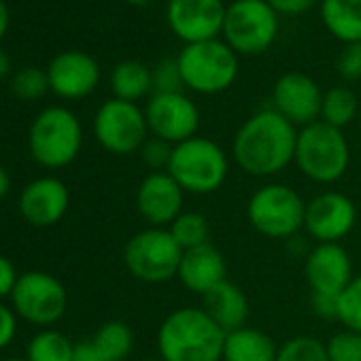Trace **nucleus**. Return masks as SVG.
Segmentation results:
<instances>
[{
    "label": "nucleus",
    "instance_id": "obj_28",
    "mask_svg": "<svg viewBox=\"0 0 361 361\" xmlns=\"http://www.w3.org/2000/svg\"><path fill=\"white\" fill-rule=\"evenodd\" d=\"M168 230L183 251H190V249L211 243L209 240L211 224H209L207 215H202L198 211H183L168 226Z\"/></svg>",
    "mask_w": 361,
    "mask_h": 361
},
{
    "label": "nucleus",
    "instance_id": "obj_22",
    "mask_svg": "<svg viewBox=\"0 0 361 361\" xmlns=\"http://www.w3.org/2000/svg\"><path fill=\"white\" fill-rule=\"evenodd\" d=\"M279 344L257 327H238L226 334L221 361H274Z\"/></svg>",
    "mask_w": 361,
    "mask_h": 361
},
{
    "label": "nucleus",
    "instance_id": "obj_18",
    "mask_svg": "<svg viewBox=\"0 0 361 361\" xmlns=\"http://www.w3.org/2000/svg\"><path fill=\"white\" fill-rule=\"evenodd\" d=\"M304 257V274L312 293L340 295L355 276L350 255L338 243L314 245Z\"/></svg>",
    "mask_w": 361,
    "mask_h": 361
},
{
    "label": "nucleus",
    "instance_id": "obj_29",
    "mask_svg": "<svg viewBox=\"0 0 361 361\" xmlns=\"http://www.w3.org/2000/svg\"><path fill=\"white\" fill-rule=\"evenodd\" d=\"M274 361H329L325 342L314 336H293L279 346Z\"/></svg>",
    "mask_w": 361,
    "mask_h": 361
},
{
    "label": "nucleus",
    "instance_id": "obj_12",
    "mask_svg": "<svg viewBox=\"0 0 361 361\" xmlns=\"http://www.w3.org/2000/svg\"><path fill=\"white\" fill-rule=\"evenodd\" d=\"M149 134L170 145H178L198 136L200 109L185 94H151L145 104Z\"/></svg>",
    "mask_w": 361,
    "mask_h": 361
},
{
    "label": "nucleus",
    "instance_id": "obj_37",
    "mask_svg": "<svg viewBox=\"0 0 361 361\" xmlns=\"http://www.w3.org/2000/svg\"><path fill=\"white\" fill-rule=\"evenodd\" d=\"M266 3L281 16L285 18H298V16H304L308 9L314 7L317 0H266Z\"/></svg>",
    "mask_w": 361,
    "mask_h": 361
},
{
    "label": "nucleus",
    "instance_id": "obj_47",
    "mask_svg": "<svg viewBox=\"0 0 361 361\" xmlns=\"http://www.w3.org/2000/svg\"><path fill=\"white\" fill-rule=\"evenodd\" d=\"M232 3H234V0H232Z\"/></svg>",
    "mask_w": 361,
    "mask_h": 361
},
{
    "label": "nucleus",
    "instance_id": "obj_15",
    "mask_svg": "<svg viewBox=\"0 0 361 361\" xmlns=\"http://www.w3.org/2000/svg\"><path fill=\"white\" fill-rule=\"evenodd\" d=\"M321 106L323 92L312 77L291 71L276 79L272 87V109L298 130L319 121Z\"/></svg>",
    "mask_w": 361,
    "mask_h": 361
},
{
    "label": "nucleus",
    "instance_id": "obj_38",
    "mask_svg": "<svg viewBox=\"0 0 361 361\" xmlns=\"http://www.w3.org/2000/svg\"><path fill=\"white\" fill-rule=\"evenodd\" d=\"M312 310L317 317L327 321H338V295L327 293H312Z\"/></svg>",
    "mask_w": 361,
    "mask_h": 361
},
{
    "label": "nucleus",
    "instance_id": "obj_34",
    "mask_svg": "<svg viewBox=\"0 0 361 361\" xmlns=\"http://www.w3.org/2000/svg\"><path fill=\"white\" fill-rule=\"evenodd\" d=\"M172 149L174 145L161 140V138H155V136H149L145 140V145L140 147V157L145 161V166L151 170V172H166L168 166H170V157H172Z\"/></svg>",
    "mask_w": 361,
    "mask_h": 361
},
{
    "label": "nucleus",
    "instance_id": "obj_30",
    "mask_svg": "<svg viewBox=\"0 0 361 361\" xmlns=\"http://www.w3.org/2000/svg\"><path fill=\"white\" fill-rule=\"evenodd\" d=\"M11 92L16 94V98L24 100V102L41 100L49 92L47 71H41L37 66H26V68L18 71L11 79Z\"/></svg>",
    "mask_w": 361,
    "mask_h": 361
},
{
    "label": "nucleus",
    "instance_id": "obj_46",
    "mask_svg": "<svg viewBox=\"0 0 361 361\" xmlns=\"http://www.w3.org/2000/svg\"><path fill=\"white\" fill-rule=\"evenodd\" d=\"M151 361H164V359H161V357H159V359H151Z\"/></svg>",
    "mask_w": 361,
    "mask_h": 361
},
{
    "label": "nucleus",
    "instance_id": "obj_20",
    "mask_svg": "<svg viewBox=\"0 0 361 361\" xmlns=\"http://www.w3.org/2000/svg\"><path fill=\"white\" fill-rule=\"evenodd\" d=\"M176 279L188 291H192L196 295H207L213 287L228 281L226 257L211 243L190 249V251H183Z\"/></svg>",
    "mask_w": 361,
    "mask_h": 361
},
{
    "label": "nucleus",
    "instance_id": "obj_43",
    "mask_svg": "<svg viewBox=\"0 0 361 361\" xmlns=\"http://www.w3.org/2000/svg\"><path fill=\"white\" fill-rule=\"evenodd\" d=\"M9 73H11V58L3 49H0V81L7 79Z\"/></svg>",
    "mask_w": 361,
    "mask_h": 361
},
{
    "label": "nucleus",
    "instance_id": "obj_26",
    "mask_svg": "<svg viewBox=\"0 0 361 361\" xmlns=\"http://www.w3.org/2000/svg\"><path fill=\"white\" fill-rule=\"evenodd\" d=\"M359 111V102L353 90L336 85L331 90H327L323 94V106H321V121L344 130L346 126H350L357 117Z\"/></svg>",
    "mask_w": 361,
    "mask_h": 361
},
{
    "label": "nucleus",
    "instance_id": "obj_4",
    "mask_svg": "<svg viewBox=\"0 0 361 361\" xmlns=\"http://www.w3.org/2000/svg\"><path fill=\"white\" fill-rule=\"evenodd\" d=\"M293 164L312 183L334 185L346 174L350 164V147L344 130L321 119L300 128Z\"/></svg>",
    "mask_w": 361,
    "mask_h": 361
},
{
    "label": "nucleus",
    "instance_id": "obj_39",
    "mask_svg": "<svg viewBox=\"0 0 361 361\" xmlns=\"http://www.w3.org/2000/svg\"><path fill=\"white\" fill-rule=\"evenodd\" d=\"M18 272L16 266L9 257L0 255V298H7L13 293L16 285H18Z\"/></svg>",
    "mask_w": 361,
    "mask_h": 361
},
{
    "label": "nucleus",
    "instance_id": "obj_8",
    "mask_svg": "<svg viewBox=\"0 0 361 361\" xmlns=\"http://www.w3.org/2000/svg\"><path fill=\"white\" fill-rule=\"evenodd\" d=\"M183 249L172 238L168 228H147L134 234L123 247V264L128 272L151 285L176 279Z\"/></svg>",
    "mask_w": 361,
    "mask_h": 361
},
{
    "label": "nucleus",
    "instance_id": "obj_36",
    "mask_svg": "<svg viewBox=\"0 0 361 361\" xmlns=\"http://www.w3.org/2000/svg\"><path fill=\"white\" fill-rule=\"evenodd\" d=\"M18 334V317L16 310L0 302V350L7 348Z\"/></svg>",
    "mask_w": 361,
    "mask_h": 361
},
{
    "label": "nucleus",
    "instance_id": "obj_3",
    "mask_svg": "<svg viewBox=\"0 0 361 361\" xmlns=\"http://www.w3.org/2000/svg\"><path fill=\"white\" fill-rule=\"evenodd\" d=\"M166 172L185 194L209 196L219 192L228 180L230 155L213 138L194 136L174 145Z\"/></svg>",
    "mask_w": 361,
    "mask_h": 361
},
{
    "label": "nucleus",
    "instance_id": "obj_21",
    "mask_svg": "<svg viewBox=\"0 0 361 361\" xmlns=\"http://www.w3.org/2000/svg\"><path fill=\"white\" fill-rule=\"evenodd\" d=\"M202 308L226 334L245 327L249 319V300L232 281H224L202 295Z\"/></svg>",
    "mask_w": 361,
    "mask_h": 361
},
{
    "label": "nucleus",
    "instance_id": "obj_35",
    "mask_svg": "<svg viewBox=\"0 0 361 361\" xmlns=\"http://www.w3.org/2000/svg\"><path fill=\"white\" fill-rule=\"evenodd\" d=\"M336 71L346 81H359L361 79V43L346 45L340 51V56L336 60Z\"/></svg>",
    "mask_w": 361,
    "mask_h": 361
},
{
    "label": "nucleus",
    "instance_id": "obj_40",
    "mask_svg": "<svg viewBox=\"0 0 361 361\" xmlns=\"http://www.w3.org/2000/svg\"><path fill=\"white\" fill-rule=\"evenodd\" d=\"M73 361H106L100 350L96 348V344L92 340H83L79 344H75V355Z\"/></svg>",
    "mask_w": 361,
    "mask_h": 361
},
{
    "label": "nucleus",
    "instance_id": "obj_7",
    "mask_svg": "<svg viewBox=\"0 0 361 361\" xmlns=\"http://www.w3.org/2000/svg\"><path fill=\"white\" fill-rule=\"evenodd\" d=\"M28 147L32 157L51 170L73 164L83 147V128L79 117L64 106H49L37 115L30 126Z\"/></svg>",
    "mask_w": 361,
    "mask_h": 361
},
{
    "label": "nucleus",
    "instance_id": "obj_27",
    "mask_svg": "<svg viewBox=\"0 0 361 361\" xmlns=\"http://www.w3.org/2000/svg\"><path fill=\"white\" fill-rule=\"evenodd\" d=\"M75 344L58 329H43L30 342L26 350L28 361H73Z\"/></svg>",
    "mask_w": 361,
    "mask_h": 361
},
{
    "label": "nucleus",
    "instance_id": "obj_44",
    "mask_svg": "<svg viewBox=\"0 0 361 361\" xmlns=\"http://www.w3.org/2000/svg\"><path fill=\"white\" fill-rule=\"evenodd\" d=\"M128 5H132V7H147V5H151L153 0H126Z\"/></svg>",
    "mask_w": 361,
    "mask_h": 361
},
{
    "label": "nucleus",
    "instance_id": "obj_6",
    "mask_svg": "<svg viewBox=\"0 0 361 361\" xmlns=\"http://www.w3.org/2000/svg\"><path fill=\"white\" fill-rule=\"evenodd\" d=\"M247 219L255 232L274 240H291L304 230L306 200L285 183H264L247 202Z\"/></svg>",
    "mask_w": 361,
    "mask_h": 361
},
{
    "label": "nucleus",
    "instance_id": "obj_42",
    "mask_svg": "<svg viewBox=\"0 0 361 361\" xmlns=\"http://www.w3.org/2000/svg\"><path fill=\"white\" fill-rule=\"evenodd\" d=\"M9 190H11V176L3 166H0V200L9 194Z\"/></svg>",
    "mask_w": 361,
    "mask_h": 361
},
{
    "label": "nucleus",
    "instance_id": "obj_2",
    "mask_svg": "<svg viewBox=\"0 0 361 361\" xmlns=\"http://www.w3.org/2000/svg\"><path fill=\"white\" fill-rule=\"evenodd\" d=\"M226 331L202 306L174 308L157 329V350L164 361H221Z\"/></svg>",
    "mask_w": 361,
    "mask_h": 361
},
{
    "label": "nucleus",
    "instance_id": "obj_14",
    "mask_svg": "<svg viewBox=\"0 0 361 361\" xmlns=\"http://www.w3.org/2000/svg\"><path fill=\"white\" fill-rule=\"evenodd\" d=\"M357 226V207L342 192H321L306 202L304 232L314 245L342 243Z\"/></svg>",
    "mask_w": 361,
    "mask_h": 361
},
{
    "label": "nucleus",
    "instance_id": "obj_11",
    "mask_svg": "<svg viewBox=\"0 0 361 361\" xmlns=\"http://www.w3.org/2000/svg\"><path fill=\"white\" fill-rule=\"evenodd\" d=\"M13 310L32 325L58 323L68 306V293L64 285L49 272L30 270L20 274L11 293Z\"/></svg>",
    "mask_w": 361,
    "mask_h": 361
},
{
    "label": "nucleus",
    "instance_id": "obj_23",
    "mask_svg": "<svg viewBox=\"0 0 361 361\" xmlns=\"http://www.w3.org/2000/svg\"><path fill=\"white\" fill-rule=\"evenodd\" d=\"M321 20L340 43H361V0H321Z\"/></svg>",
    "mask_w": 361,
    "mask_h": 361
},
{
    "label": "nucleus",
    "instance_id": "obj_16",
    "mask_svg": "<svg viewBox=\"0 0 361 361\" xmlns=\"http://www.w3.org/2000/svg\"><path fill=\"white\" fill-rule=\"evenodd\" d=\"M185 204V192L168 172H149L136 190V209L149 228H168Z\"/></svg>",
    "mask_w": 361,
    "mask_h": 361
},
{
    "label": "nucleus",
    "instance_id": "obj_31",
    "mask_svg": "<svg viewBox=\"0 0 361 361\" xmlns=\"http://www.w3.org/2000/svg\"><path fill=\"white\" fill-rule=\"evenodd\" d=\"M338 323L361 334V272L355 274L338 295Z\"/></svg>",
    "mask_w": 361,
    "mask_h": 361
},
{
    "label": "nucleus",
    "instance_id": "obj_10",
    "mask_svg": "<svg viewBox=\"0 0 361 361\" xmlns=\"http://www.w3.org/2000/svg\"><path fill=\"white\" fill-rule=\"evenodd\" d=\"M94 136L102 149L113 155H130L140 151L151 136L145 109L119 98L106 100L94 117Z\"/></svg>",
    "mask_w": 361,
    "mask_h": 361
},
{
    "label": "nucleus",
    "instance_id": "obj_9",
    "mask_svg": "<svg viewBox=\"0 0 361 361\" xmlns=\"http://www.w3.org/2000/svg\"><path fill=\"white\" fill-rule=\"evenodd\" d=\"M221 35L238 56H259L279 37V13L266 0H234L228 5Z\"/></svg>",
    "mask_w": 361,
    "mask_h": 361
},
{
    "label": "nucleus",
    "instance_id": "obj_5",
    "mask_svg": "<svg viewBox=\"0 0 361 361\" xmlns=\"http://www.w3.org/2000/svg\"><path fill=\"white\" fill-rule=\"evenodd\" d=\"M176 60L185 90L204 96L230 90L240 71L238 54L224 39L185 45L178 51Z\"/></svg>",
    "mask_w": 361,
    "mask_h": 361
},
{
    "label": "nucleus",
    "instance_id": "obj_1",
    "mask_svg": "<svg viewBox=\"0 0 361 361\" xmlns=\"http://www.w3.org/2000/svg\"><path fill=\"white\" fill-rule=\"evenodd\" d=\"M298 128L272 106L253 113L236 130L232 159L249 176L272 178L285 172L295 157Z\"/></svg>",
    "mask_w": 361,
    "mask_h": 361
},
{
    "label": "nucleus",
    "instance_id": "obj_24",
    "mask_svg": "<svg viewBox=\"0 0 361 361\" xmlns=\"http://www.w3.org/2000/svg\"><path fill=\"white\" fill-rule=\"evenodd\" d=\"M111 90L115 98L138 104L153 94V73L138 60H123L111 73Z\"/></svg>",
    "mask_w": 361,
    "mask_h": 361
},
{
    "label": "nucleus",
    "instance_id": "obj_19",
    "mask_svg": "<svg viewBox=\"0 0 361 361\" xmlns=\"http://www.w3.org/2000/svg\"><path fill=\"white\" fill-rule=\"evenodd\" d=\"M68 207V188L56 176H41L20 194V213L35 228H51L60 224Z\"/></svg>",
    "mask_w": 361,
    "mask_h": 361
},
{
    "label": "nucleus",
    "instance_id": "obj_33",
    "mask_svg": "<svg viewBox=\"0 0 361 361\" xmlns=\"http://www.w3.org/2000/svg\"><path fill=\"white\" fill-rule=\"evenodd\" d=\"M151 73H153V94H176L185 90L183 75H180L176 58L159 60L155 68H151Z\"/></svg>",
    "mask_w": 361,
    "mask_h": 361
},
{
    "label": "nucleus",
    "instance_id": "obj_17",
    "mask_svg": "<svg viewBox=\"0 0 361 361\" xmlns=\"http://www.w3.org/2000/svg\"><path fill=\"white\" fill-rule=\"evenodd\" d=\"M100 64L85 51H62L47 66L49 90L64 100L87 98L100 83Z\"/></svg>",
    "mask_w": 361,
    "mask_h": 361
},
{
    "label": "nucleus",
    "instance_id": "obj_13",
    "mask_svg": "<svg viewBox=\"0 0 361 361\" xmlns=\"http://www.w3.org/2000/svg\"><path fill=\"white\" fill-rule=\"evenodd\" d=\"M228 5L224 0H168L166 22L185 45L219 39Z\"/></svg>",
    "mask_w": 361,
    "mask_h": 361
},
{
    "label": "nucleus",
    "instance_id": "obj_41",
    "mask_svg": "<svg viewBox=\"0 0 361 361\" xmlns=\"http://www.w3.org/2000/svg\"><path fill=\"white\" fill-rule=\"evenodd\" d=\"M9 24H11V13H9V7L5 0H0V41L5 39L7 30H9Z\"/></svg>",
    "mask_w": 361,
    "mask_h": 361
},
{
    "label": "nucleus",
    "instance_id": "obj_45",
    "mask_svg": "<svg viewBox=\"0 0 361 361\" xmlns=\"http://www.w3.org/2000/svg\"><path fill=\"white\" fill-rule=\"evenodd\" d=\"M5 361H28V359H20V357H11V359H5Z\"/></svg>",
    "mask_w": 361,
    "mask_h": 361
},
{
    "label": "nucleus",
    "instance_id": "obj_32",
    "mask_svg": "<svg viewBox=\"0 0 361 361\" xmlns=\"http://www.w3.org/2000/svg\"><path fill=\"white\" fill-rule=\"evenodd\" d=\"M325 348L329 361H361V334L342 327L325 342Z\"/></svg>",
    "mask_w": 361,
    "mask_h": 361
},
{
    "label": "nucleus",
    "instance_id": "obj_25",
    "mask_svg": "<svg viewBox=\"0 0 361 361\" xmlns=\"http://www.w3.org/2000/svg\"><path fill=\"white\" fill-rule=\"evenodd\" d=\"M92 342L106 361H126L134 348V334L123 321H106L100 325Z\"/></svg>",
    "mask_w": 361,
    "mask_h": 361
}]
</instances>
